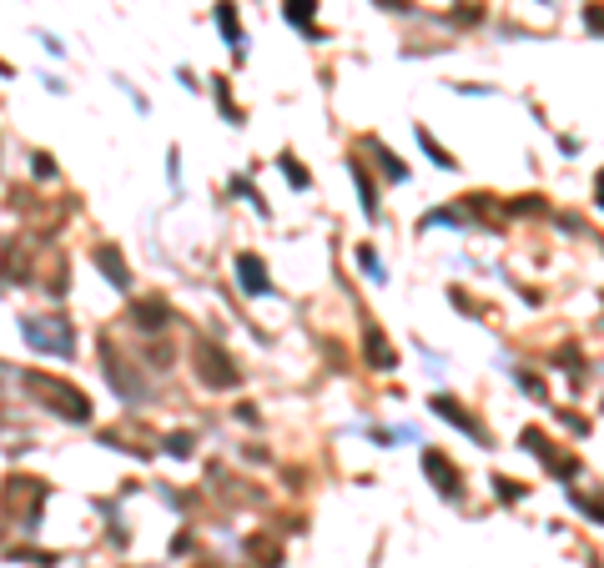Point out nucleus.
I'll return each instance as SVG.
<instances>
[{
    "label": "nucleus",
    "instance_id": "a211bd4d",
    "mask_svg": "<svg viewBox=\"0 0 604 568\" xmlns=\"http://www.w3.org/2000/svg\"><path fill=\"white\" fill-rule=\"evenodd\" d=\"M357 267H363V272H368L373 282H378V287L388 282V267L378 261V252H373V246H357Z\"/></svg>",
    "mask_w": 604,
    "mask_h": 568
},
{
    "label": "nucleus",
    "instance_id": "aec40b11",
    "mask_svg": "<svg viewBox=\"0 0 604 568\" xmlns=\"http://www.w3.org/2000/svg\"><path fill=\"white\" fill-rule=\"evenodd\" d=\"M282 176H287V182H293L297 191H308V186H312V176H308L302 167H297V156H282Z\"/></svg>",
    "mask_w": 604,
    "mask_h": 568
},
{
    "label": "nucleus",
    "instance_id": "b1692460",
    "mask_svg": "<svg viewBox=\"0 0 604 568\" xmlns=\"http://www.w3.org/2000/svg\"><path fill=\"white\" fill-rule=\"evenodd\" d=\"M31 171L41 176V182H51V176H56V167H51V156H46V152H35V156H31Z\"/></svg>",
    "mask_w": 604,
    "mask_h": 568
},
{
    "label": "nucleus",
    "instance_id": "9d476101",
    "mask_svg": "<svg viewBox=\"0 0 604 568\" xmlns=\"http://www.w3.org/2000/svg\"><path fill=\"white\" fill-rule=\"evenodd\" d=\"M237 282L247 297H272V276H267V261L257 252H242L237 257Z\"/></svg>",
    "mask_w": 604,
    "mask_h": 568
},
{
    "label": "nucleus",
    "instance_id": "f03ea898",
    "mask_svg": "<svg viewBox=\"0 0 604 568\" xmlns=\"http://www.w3.org/2000/svg\"><path fill=\"white\" fill-rule=\"evenodd\" d=\"M96 357H101V372H106V383L122 393L131 408H141V402H152V387H146V377H141V368H131V357H122V347L111 338L96 342Z\"/></svg>",
    "mask_w": 604,
    "mask_h": 568
},
{
    "label": "nucleus",
    "instance_id": "2eb2a0df",
    "mask_svg": "<svg viewBox=\"0 0 604 568\" xmlns=\"http://www.w3.org/2000/svg\"><path fill=\"white\" fill-rule=\"evenodd\" d=\"M312 11H318V0H287V20H293L297 31H308L312 41H323V31L312 26Z\"/></svg>",
    "mask_w": 604,
    "mask_h": 568
},
{
    "label": "nucleus",
    "instance_id": "5701e85b",
    "mask_svg": "<svg viewBox=\"0 0 604 568\" xmlns=\"http://www.w3.org/2000/svg\"><path fill=\"white\" fill-rule=\"evenodd\" d=\"M574 508H584L589 518H600V523H604V498H584V493H574Z\"/></svg>",
    "mask_w": 604,
    "mask_h": 568
},
{
    "label": "nucleus",
    "instance_id": "412c9836",
    "mask_svg": "<svg viewBox=\"0 0 604 568\" xmlns=\"http://www.w3.org/2000/svg\"><path fill=\"white\" fill-rule=\"evenodd\" d=\"M494 493L504 498V503H519V498H524V483H514V478H494Z\"/></svg>",
    "mask_w": 604,
    "mask_h": 568
},
{
    "label": "nucleus",
    "instance_id": "a878e982",
    "mask_svg": "<svg viewBox=\"0 0 604 568\" xmlns=\"http://www.w3.org/2000/svg\"><path fill=\"white\" fill-rule=\"evenodd\" d=\"M594 201L604 206V171H600V182H594Z\"/></svg>",
    "mask_w": 604,
    "mask_h": 568
},
{
    "label": "nucleus",
    "instance_id": "39448f33",
    "mask_svg": "<svg viewBox=\"0 0 604 568\" xmlns=\"http://www.w3.org/2000/svg\"><path fill=\"white\" fill-rule=\"evenodd\" d=\"M20 338L46 357H71L76 353V332H71L66 323H56V317H20Z\"/></svg>",
    "mask_w": 604,
    "mask_h": 568
},
{
    "label": "nucleus",
    "instance_id": "0eeeda50",
    "mask_svg": "<svg viewBox=\"0 0 604 568\" xmlns=\"http://www.w3.org/2000/svg\"><path fill=\"white\" fill-rule=\"evenodd\" d=\"M428 402H434V413L443 417V423H453V428H464V432H468V438H474L479 447H494V443H489V428H483V423H479L474 413H468V408H459V402H453V398H443V393H438V398H428Z\"/></svg>",
    "mask_w": 604,
    "mask_h": 568
},
{
    "label": "nucleus",
    "instance_id": "7ed1b4c3",
    "mask_svg": "<svg viewBox=\"0 0 604 568\" xmlns=\"http://www.w3.org/2000/svg\"><path fill=\"white\" fill-rule=\"evenodd\" d=\"M0 498H5L11 523L26 528V533H35V528H41V503L51 498V488L41 483V478H20L16 473V478H5V493H0Z\"/></svg>",
    "mask_w": 604,
    "mask_h": 568
},
{
    "label": "nucleus",
    "instance_id": "f3484780",
    "mask_svg": "<svg viewBox=\"0 0 604 568\" xmlns=\"http://www.w3.org/2000/svg\"><path fill=\"white\" fill-rule=\"evenodd\" d=\"M419 146H423L428 156H434V167H443V171H453V167H459V161H453V156L443 152V146H438V136H434V131H423V126H419Z\"/></svg>",
    "mask_w": 604,
    "mask_h": 568
},
{
    "label": "nucleus",
    "instance_id": "6ab92c4d",
    "mask_svg": "<svg viewBox=\"0 0 604 568\" xmlns=\"http://www.w3.org/2000/svg\"><path fill=\"white\" fill-rule=\"evenodd\" d=\"M217 106L227 111V121H232V126H242V106L232 101V86H227L222 76H217Z\"/></svg>",
    "mask_w": 604,
    "mask_h": 568
},
{
    "label": "nucleus",
    "instance_id": "20e7f679",
    "mask_svg": "<svg viewBox=\"0 0 604 568\" xmlns=\"http://www.w3.org/2000/svg\"><path fill=\"white\" fill-rule=\"evenodd\" d=\"M192 368H197L201 387H212V393H222V387H237V383H242V372L232 368V357L222 353L212 338H197V342H192Z\"/></svg>",
    "mask_w": 604,
    "mask_h": 568
},
{
    "label": "nucleus",
    "instance_id": "dca6fc26",
    "mask_svg": "<svg viewBox=\"0 0 604 568\" xmlns=\"http://www.w3.org/2000/svg\"><path fill=\"white\" fill-rule=\"evenodd\" d=\"M368 146H373V152H378V171H383L388 182H408V167H403L398 156L388 152V146H378V141H368Z\"/></svg>",
    "mask_w": 604,
    "mask_h": 568
},
{
    "label": "nucleus",
    "instance_id": "bb28decb",
    "mask_svg": "<svg viewBox=\"0 0 604 568\" xmlns=\"http://www.w3.org/2000/svg\"><path fill=\"white\" fill-rule=\"evenodd\" d=\"M197 568H217V564H197Z\"/></svg>",
    "mask_w": 604,
    "mask_h": 568
},
{
    "label": "nucleus",
    "instance_id": "f257e3e1",
    "mask_svg": "<svg viewBox=\"0 0 604 568\" xmlns=\"http://www.w3.org/2000/svg\"><path fill=\"white\" fill-rule=\"evenodd\" d=\"M20 387H26L46 413L66 417V423H91V402H86L81 387L61 383V377H46V372H20Z\"/></svg>",
    "mask_w": 604,
    "mask_h": 568
},
{
    "label": "nucleus",
    "instance_id": "ddd939ff",
    "mask_svg": "<svg viewBox=\"0 0 604 568\" xmlns=\"http://www.w3.org/2000/svg\"><path fill=\"white\" fill-rule=\"evenodd\" d=\"M348 171H353L357 197H363V216H368V222H378V191H373V176L363 171V161H348Z\"/></svg>",
    "mask_w": 604,
    "mask_h": 568
},
{
    "label": "nucleus",
    "instance_id": "423d86ee",
    "mask_svg": "<svg viewBox=\"0 0 604 568\" xmlns=\"http://www.w3.org/2000/svg\"><path fill=\"white\" fill-rule=\"evenodd\" d=\"M423 473L434 478V488L443 493V498H459V493H464V478H459L453 458L449 453H438V447H423Z\"/></svg>",
    "mask_w": 604,
    "mask_h": 568
},
{
    "label": "nucleus",
    "instance_id": "9b49d317",
    "mask_svg": "<svg viewBox=\"0 0 604 568\" xmlns=\"http://www.w3.org/2000/svg\"><path fill=\"white\" fill-rule=\"evenodd\" d=\"M96 267L106 272V282L116 287V292H131V267H126L122 246L116 242H96Z\"/></svg>",
    "mask_w": 604,
    "mask_h": 568
},
{
    "label": "nucleus",
    "instance_id": "f8f14e48",
    "mask_svg": "<svg viewBox=\"0 0 604 568\" xmlns=\"http://www.w3.org/2000/svg\"><path fill=\"white\" fill-rule=\"evenodd\" d=\"M363 342H368V368H378V372L398 368V353H393V342H388L378 327H368V332H363Z\"/></svg>",
    "mask_w": 604,
    "mask_h": 568
},
{
    "label": "nucleus",
    "instance_id": "4468645a",
    "mask_svg": "<svg viewBox=\"0 0 604 568\" xmlns=\"http://www.w3.org/2000/svg\"><path fill=\"white\" fill-rule=\"evenodd\" d=\"M217 26L227 31V46L242 56V51H247V41H242V26H237V5H232V0H222V5H217Z\"/></svg>",
    "mask_w": 604,
    "mask_h": 568
},
{
    "label": "nucleus",
    "instance_id": "4be33fe9",
    "mask_svg": "<svg viewBox=\"0 0 604 568\" xmlns=\"http://www.w3.org/2000/svg\"><path fill=\"white\" fill-rule=\"evenodd\" d=\"M167 453H171V458H192V432H171Z\"/></svg>",
    "mask_w": 604,
    "mask_h": 568
},
{
    "label": "nucleus",
    "instance_id": "6e6552de",
    "mask_svg": "<svg viewBox=\"0 0 604 568\" xmlns=\"http://www.w3.org/2000/svg\"><path fill=\"white\" fill-rule=\"evenodd\" d=\"M524 447L534 453V458L549 463V473H554V478H574V473H579V458H569V453H554V443H549L539 428H524Z\"/></svg>",
    "mask_w": 604,
    "mask_h": 568
},
{
    "label": "nucleus",
    "instance_id": "1a4fd4ad",
    "mask_svg": "<svg viewBox=\"0 0 604 568\" xmlns=\"http://www.w3.org/2000/svg\"><path fill=\"white\" fill-rule=\"evenodd\" d=\"M131 323H137V332H146V338L167 332L171 327V302L167 297H141L137 307H131Z\"/></svg>",
    "mask_w": 604,
    "mask_h": 568
},
{
    "label": "nucleus",
    "instance_id": "393cba45",
    "mask_svg": "<svg viewBox=\"0 0 604 568\" xmlns=\"http://www.w3.org/2000/svg\"><path fill=\"white\" fill-rule=\"evenodd\" d=\"M584 26L594 35H604V5H584Z\"/></svg>",
    "mask_w": 604,
    "mask_h": 568
}]
</instances>
